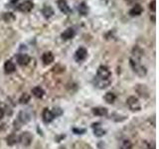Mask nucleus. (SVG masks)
Wrapping results in <instances>:
<instances>
[{"label": "nucleus", "instance_id": "20e7f679", "mask_svg": "<svg viewBox=\"0 0 159 149\" xmlns=\"http://www.w3.org/2000/svg\"><path fill=\"white\" fill-rule=\"evenodd\" d=\"M111 73L109 71V69L106 66H99L98 69L97 78L102 79H111Z\"/></svg>", "mask_w": 159, "mask_h": 149}, {"label": "nucleus", "instance_id": "423d86ee", "mask_svg": "<svg viewBox=\"0 0 159 149\" xmlns=\"http://www.w3.org/2000/svg\"><path fill=\"white\" fill-rule=\"evenodd\" d=\"M32 140H33V136L29 131L23 132L19 137V141L21 142V144L24 146H29L30 144L32 143Z\"/></svg>", "mask_w": 159, "mask_h": 149}, {"label": "nucleus", "instance_id": "f03ea898", "mask_svg": "<svg viewBox=\"0 0 159 149\" xmlns=\"http://www.w3.org/2000/svg\"><path fill=\"white\" fill-rule=\"evenodd\" d=\"M126 103L129 109L132 111H139L141 109V104L139 102L138 98L135 97H129L126 101Z\"/></svg>", "mask_w": 159, "mask_h": 149}, {"label": "nucleus", "instance_id": "9b49d317", "mask_svg": "<svg viewBox=\"0 0 159 149\" xmlns=\"http://www.w3.org/2000/svg\"><path fill=\"white\" fill-rule=\"evenodd\" d=\"M31 61V58L27 54H20L17 56V63L20 66H26Z\"/></svg>", "mask_w": 159, "mask_h": 149}, {"label": "nucleus", "instance_id": "b1692460", "mask_svg": "<svg viewBox=\"0 0 159 149\" xmlns=\"http://www.w3.org/2000/svg\"><path fill=\"white\" fill-rule=\"evenodd\" d=\"M15 19H16V17H15V15L13 13H11V12L4 13V15H3V20L5 22H7V23L15 21Z\"/></svg>", "mask_w": 159, "mask_h": 149}, {"label": "nucleus", "instance_id": "ddd939ff", "mask_svg": "<svg viewBox=\"0 0 159 149\" xmlns=\"http://www.w3.org/2000/svg\"><path fill=\"white\" fill-rule=\"evenodd\" d=\"M75 35H76L75 30L73 28H68L67 30H65V31L62 33L61 37L63 40H71L75 37Z\"/></svg>", "mask_w": 159, "mask_h": 149}, {"label": "nucleus", "instance_id": "4468645a", "mask_svg": "<svg viewBox=\"0 0 159 149\" xmlns=\"http://www.w3.org/2000/svg\"><path fill=\"white\" fill-rule=\"evenodd\" d=\"M54 55L52 52H45L42 56V61L44 65H50L54 62Z\"/></svg>", "mask_w": 159, "mask_h": 149}, {"label": "nucleus", "instance_id": "dca6fc26", "mask_svg": "<svg viewBox=\"0 0 159 149\" xmlns=\"http://www.w3.org/2000/svg\"><path fill=\"white\" fill-rule=\"evenodd\" d=\"M4 71L6 74H12L16 71V67H15V65L13 62L11 61H6L4 64Z\"/></svg>", "mask_w": 159, "mask_h": 149}, {"label": "nucleus", "instance_id": "f3484780", "mask_svg": "<svg viewBox=\"0 0 159 149\" xmlns=\"http://www.w3.org/2000/svg\"><path fill=\"white\" fill-rule=\"evenodd\" d=\"M78 11L82 16H87L89 14V6L86 4V2H81L78 5Z\"/></svg>", "mask_w": 159, "mask_h": 149}, {"label": "nucleus", "instance_id": "2f4dec72", "mask_svg": "<svg viewBox=\"0 0 159 149\" xmlns=\"http://www.w3.org/2000/svg\"><path fill=\"white\" fill-rule=\"evenodd\" d=\"M125 2H126L127 4L130 5V4H134V3H135V2H136V0H125Z\"/></svg>", "mask_w": 159, "mask_h": 149}, {"label": "nucleus", "instance_id": "6e6552de", "mask_svg": "<svg viewBox=\"0 0 159 149\" xmlns=\"http://www.w3.org/2000/svg\"><path fill=\"white\" fill-rule=\"evenodd\" d=\"M135 91L138 93V96L143 98H147L149 97V91L144 84H137L135 88Z\"/></svg>", "mask_w": 159, "mask_h": 149}, {"label": "nucleus", "instance_id": "aec40b11", "mask_svg": "<svg viewBox=\"0 0 159 149\" xmlns=\"http://www.w3.org/2000/svg\"><path fill=\"white\" fill-rule=\"evenodd\" d=\"M142 56H143V51H142V50L139 47H134L133 51H132V57L131 58L135 59V60H138V61H140Z\"/></svg>", "mask_w": 159, "mask_h": 149}, {"label": "nucleus", "instance_id": "c85d7f7f", "mask_svg": "<svg viewBox=\"0 0 159 149\" xmlns=\"http://www.w3.org/2000/svg\"><path fill=\"white\" fill-rule=\"evenodd\" d=\"M53 114H54V116L56 117V116H59V115H61V114L63 113V111L60 107H55L54 108V111H52Z\"/></svg>", "mask_w": 159, "mask_h": 149}, {"label": "nucleus", "instance_id": "bb28decb", "mask_svg": "<svg viewBox=\"0 0 159 149\" xmlns=\"http://www.w3.org/2000/svg\"><path fill=\"white\" fill-rule=\"evenodd\" d=\"M142 149H155L153 144H151L150 142H148L147 140H143L142 141V145H141Z\"/></svg>", "mask_w": 159, "mask_h": 149}, {"label": "nucleus", "instance_id": "393cba45", "mask_svg": "<svg viewBox=\"0 0 159 149\" xmlns=\"http://www.w3.org/2000/svg\"><path fill=\"white\" fill-rule=\"evenodd\" d=\"M30 98H31V97H30V94L29 93H23L21 97H20L19 98V102L21 103V104H26L30 102Z\"/></svg>", "mask_w": 159, "mask_h": 149}, {"label": "nucleus", "instance_id": "412c9836", "mask_svg": "<svg viewBox=\"0 0 159 149\" xmlns=\"http://www.w3.org/2000/svg\"><path fill=\"white\" fill-rule=\"evenodd\" d=\"M44 93H45L44 89L42 88H40V87H35V88H32V94L35 97H37V98L43 97Z\"/></svg>", "mask_w": 159, "mask_h": 149}, {"label": "nucleus", "instance_id": "f257e3e1", "mask_svg": "<svg viewBox=\"0 0 159 149\" xmlns=\"http://www.w3.org/2000/svg\"><path fill=\"white\" fill-rule=\"evenodd\" d=\"M129 64H130V67L132 68L133 72L136 74H138L139 77H144L146 74L147 70L145 67L142 66L140 61H138V60H135L133 58H130L129 59Z\"/></svg>", "mask_w": 159, "mask_h": 149}, {"label": "nucleus", "instance_id": "f8f14e48", "mask_svg": "<svg viewBox=\"0 0 159 149\" xmlns=\"http://www.w3.org/2000/svg\"><path fill=\"white\" fill-rule=\"evenodd\" d=\"M143 12V8L140 4H134L133 7L129 10V15L132 17L134 16H139V15H141Z\"/></svg>", "mask_w": 159, "mask_h": 149}, {"label": "nucleus", "instance_id": "cd10ccee", "mask_svg": "<svg viewBox=\"0 0 159 149\" xmlns=\"http://www.w3.org/2000/svg\"><path fill=\"white\" fill-rule=\"evenodd\" d=\"M132 144L129 140H123L122 142V149H131Z\"/></svg>", "mask_w": 159, "mask_h": 149}, {"label": "nucleus", "instance_id": "a878e982", "mask_svg": "<svg viewBox=\"0 0 159 149\" xmlns=\"http://www.w3.org/2000/svg\"><path fill=\"white\" fill-rule=\"evenodd\" d=\"M19 121H21V123H26L29 121V119H30V116L28 115V114L26 112H24V111H21L19 114Z\"/></svg>", "mask_w": 159, "mask_h": 149}, {"label": "nucleus", "instance_id": "1a4fd4ad", "mask_svg": "<svg viewBox=\"0 0 159 149\" xmlns=\"http://www.w3.org/2000/svg\"><path fill=\"white\" fill-rule=\"evenodd\" d=\"M111 79H102L98 78L94 79V84H96V87H98V88H106L111 84Z\"/></svg>", "mask_w": 159, "mask_h": 149}, {"label": "nucleus", "instance_id": "c756f323", "mask_svg": "<svg viewBox=\"0 0 159 149\" xmlns=\"http://www.w3.org/2000/svg\"><path fill=\"white\" fill-rule=\"evenodd\" d=\"M155 5H156V1H155V0H152V1L149 3V9H150L152 12H155V10H156V6H155Z\"/></svg>", "mask_w": 159, "mask_h": 149}, {"label": "nucleus", "instance_id": "5701e85b", "mask_svg": "<svg viewBox=\"0 0 159 149\" xmlns=\"http://www.w3.org/2000/svg\"><path fill=\"white\" fill-rule=\"evenodd\" d=\"M116 94H114L113 93H111V92H108L106 94H104V101H106V102L109 103V104H111L114 102V101H116Z\"/></svg>", "mask_w": 159, "mask_h": 149}, {"label": "nucleus", "instance_id": "4be33fe9", "mask_svg": "<svg viewBox=\"0 0 159 149\" xmlns=\"http://www.w3.org/2000/svg\"><path fill=\"white\" fill-rule=\"evenodd\" d=\"M6 142L9 146H13L18 142V137L15 134H10V135L6 137Z\"/></svg>", "mask_w": 159, "mask_h": 149}, {"label": "nucleus", "instance_id": "39448f33", "mask_svg": "<svg viewBox=\"0 0 159 149\" xmlns=\"http://www.w3.org/2000/svg\"><path fill=\"white\" fill-rule=\"evenodd\" d=\"M57 5L60 11L64 13L65 15H70L72 13V9L70 8L67 0H57Z\"/></svg>", "mask_w": 159, "mask_h": 149}, {"label": "nucleus", "instance_id": "2eb2a0df", "mask_svg": "<svg viewBox=\"0 0 159 149\" xmlns=\"http://www.w3.org/2000/svg\"><path fill=\"white\" fill-rule=\"evenodd\" d=\"M42 14L46 19H50L55 14V12H54V9L50 6V5H46V6L42 9Z\"/></svg>", "mask_w": 159, "mask_h": 149}, {"label": "nucleus", "instance_id": "9d476101", "mask_svg": "<svg viewBox=\"0 0 159 149\" xmlns=\"http://www.w3.org/2000/svg\"><path fill=\"white\" fill-rule=\"evenodd\" d=\"M42 117H43V120L45 123H50V122H52L54 120V114L51 111H49L48 108H45L44 111H43V114H42Z\"/></svg>", "mask_w": 159, "mask_h": 149}, {"label": "nucleus", "instance_id": "0eeeda50", "mask_svg": "<svg viewBox=\"0 0 159 149\" xmlns=\"http://www.w3.org/2000/svg\"><path fill=\"white\" fill-rule=\"evenodd\" d=\"M87 57H88V51H87V49L84 47L79 48L76 51V53H75V60L79 63L84 61V60L87 59Z\"/></svg>", "mask_w": 159, "mask_h": 149}, {"label": "nucleus", "instance_id": "6ab92c4d", "mask_svg": "<svg viewBox=\"0 0 159 149\" xmlns=\"http://www.w3.org/2000/svg\"><path fill=\"white\" fill-rule=\"evenodd\" d=\"M93 127L94 128V135L98 136V137H102L103 136L104 134H106V130L104 129H102L101 126H99V123H93Z\"/></svg>", "mask_w": 159, "mask_h": 149}, {"label": "nucleus", "instance_id": "473e14b6", "mask_svg": "<svg viewBox=\"0 0 159 149\" xmlns=\"http://www.w3.org/2000/svg\"><path fill=\"white\" fill-rule=\"evenodd\" d=\"M4 116V111H3V108L0 107V119H2Z\"/></svg>", "mask_w": 159, "mask_h": 149}, {"label": "nucleus", "instance_id": "7c9ffc66", "mask_svg": "<svg viewBox=\"0 0 159 149\" xmlns=\"http://www.w3.org/2000/svg\"><path fill=\"white\" fill-rule=\"evenodd\" d=\"M73 131H74V133H76V134H83V133L86 132V129H84V128H74Z\"/></svg>", "mask_w": 159, "mask_h": 149}, {"label": "nucleus", "instance_id": "7ed1b4c3", "mask_svg": "<svg viewBox=\"0 0 159 149\" xmlns=\"http://www.w3.org/2000/svg\"><path fill=\"white\" fill-rule=\"evenodd\" d=\"M33 7H34V3L31 0H25L24 2L18 4L15 9H17L18 11L22 13H29L33 9Z\"/></svg>", "mask_w": 159, "mask_h": 149}, {"label": "nucleus", "instance_id": "a211bd4d", "mask_svg": "<svg viewBox=\"0 0 159 149\" xmlns=\"http://www.w3.org/2000/svg\"><path fill=\"white\" fill-rule=\"evenodd\" d=\"M93 113L94 114V115H98V116H106L107 114V109L106 107H102V106L93 107Z\"/></svg>", "mask_w": 159, "mask_h": 149}]
</instances>
